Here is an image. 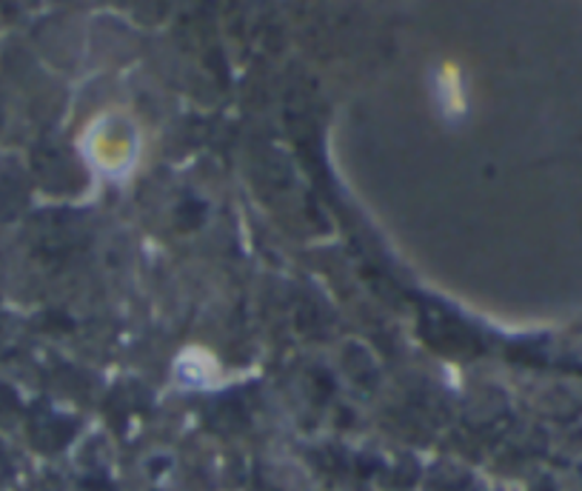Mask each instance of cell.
<instances>
[{
	"label": "cell",
	"instance_id": "obj_2",
	"mask_svg": "<svg viewBox=\"0 0 582 491\" xmlns=\"http://www.w3.org/2000/svg\"><path fill=\"white\" fill-rule=\"evenodd\" d=\"M440 98H443V109L448 112V115H463V109H466V100H463V92H460V84H457V72L448 66V70L440 75Z\"/></svg>",
	"mask_w": 582,
	"mask_h": 491
},
{
	"label": "cell",
	"instance_id": "obj_1",
	"mask_svg": "<svg viewBox=\"0 0 582 491\" xmlns=\"http://www.w3.org/2000/svg\"><path fill=\"white\" fill-rule=\"evenodd\" d=\"M92 163L103 175L123 177L135 163V131L123 117H100L89 131Z\"/></svg>",
	"mask_w": 582,
	"mask_h": 491
}]
</instances>
